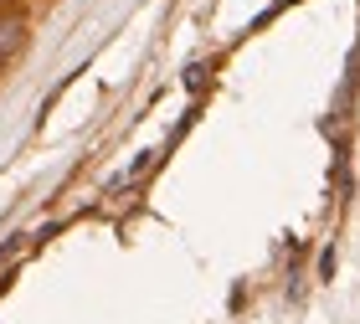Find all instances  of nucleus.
I'll use <instances>...</instances> for the list:
<instances>
[{
	"mask_svg": "<svg viewBox=\"0 0 360 324\" xmlns=\"http://www.w3.org/2000/svg\"><path fill=\"white\" fill-rule=\"evenodd\" d=\"M21 46H26V21L6 11V15H0V67H6V62L21 52Z\"/></svg>",
	"mask_w": 360,
	"mask_h": 324,
	"instance_id": "f257e3e1",
	"label": "nucleus"
}]
</instances>
